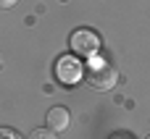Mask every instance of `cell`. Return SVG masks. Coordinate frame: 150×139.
Segmentation results:
<instances>
[{
  "mask_svg": "<svg viewBox=\"0 0 150 139\" xmlns=\"http://www.w3.org/2000/svg\"><path fill=\"white\" fill-rule=\"evenodd\" d=\"M82 74H84V81H87L92 89H98V92H108V89H113L116 81H119V71H116L108 60H100V58L87 60V66L82 68Z\"/></svg>",
  "mask_w": 150,
  "mask_h": 139,
  "instance_id": "cell-1",
  "label": "cell"
},
{
  "mask_svg": "<svg viewBox=\"0 0 150 139\" xmlns=\"http://www.w3.org/2000/svg\"><path fill=\"white\" fill-rule=\"evenodd\" d=\"M98 47H100V39H98L95 32H90V29H76V32L71 34V50H74V53H79V55H92Z\"/></svg>",
  "mask_w": 150,
  "mask_h": 139,
  "instance_id": "cell-2",
  "label": "cell"
},
{
  "mask_svg": "<svg viewBox=\"0 0 150 139\" xmlns=\"http://www.w3.org/2000/svg\"><path fill=\"white\" fill-rule=\"evenodd\" d=\"M55 76H58V81H63V84H74V81H79V76H82V63H79L74 55H63V58H58V63H55Z\"/></svg>",
  "mask_w": 150,
  "mask_h": 139,
  "instance_id": "cell-3",
  "label": "cell"
},
{
  "mask_svg": "<svg viewBox=\"0 0 150 139\" xmlns=\"http://www.w3.org/2000/svg\"><path fill=\"white\" fill-rule=\"evenodd\" d=\"M45 121H47V129L58 134V131H66V129L71 126V113H69L63 105H55V108L47 110V118H45Z\"/></svg>",
  "mask_w": 150,
  "mask_h": 139,
  "instance_id": "cell-4",
  "label": "cell"
},
{
  "mask_svg": "<svg viewBox=\"0 0 150 139\" xmlns=\"http://www.w3.org/2000/svg\"><path fill=\"white\" fill-rule=\"evenodd\" d=\"M29 139H58V137H55V131H50V129H34V131L29 134Z\"/></svg>",
  "mask_w": 150,
  "mask_h": 139,
  "instance_id": "cell-5",
  "label": "cell"
},
{
  "mask_svg": "<svg viewBox=\"0 0 150 139\" xmlns=\"http://www.w3.org/2000/svg\"><path fill=\"white\" fill-rule=\"evenodd\" d=\"M0 139H24L16 129H8V126H0Z\"/></svg>",
  "mask_w": 150,
  "mask_h": 139,
  "instance_id": "cell-6",
  "label": "cell"
},
{
  "mask_svg": "<svg viewBox=\"0 0 150 139\" xmlns=\"http://www.w3.org/2000/svg\"><path fill=\"white\" fill-rule=\"evenodd\" d=\"M18 0H0V8H13Z\"/></svg>",
  "mask_w": 150,
  "mask_h": 139,
  "instance_id": "cell-7",
  "label": "cell"
},
{
  "mask_svg": "<svg viewBox=\"0 0 150 139\" xmlns=\"http://www.w3.org/2000/svg\"><path fill=\"white\" fill-rule=\"evenodd\" d=\"M145 139H150V134H148V137H145Z\"/></svg>",
  "mask_w": 150,
  "mask_h": 139,
  "instance_id": "cell-8",
  "label": "cell"
}]
</instances>
